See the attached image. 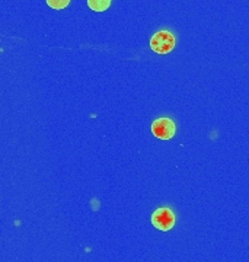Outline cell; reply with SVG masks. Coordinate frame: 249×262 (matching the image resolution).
I'll return each mask as SVG.
<instances>
[{
  "label": "cell",
  "instance_id": "obj_1",
  "mask_svg": "<svg viewBox=\"0 0 249 262\" xmlns=\"http://www.w3.org/2000/svg\"><path fill=\"white\" fill-rule=\"evenodd\" d=\"M175 47V37L169 31H159L150 38V48L157 54H168Z\"/></svg>",
  "mask_w": 249,
  "mask_h": 262
},
{
  "label": "cell",
  "instance_id": "obj_2",
  "mask_svg": "<svg viewBox=\"0 0 249 262\" xmlns=\"http://www.w3.org/2000/svg\"><path fill=\"white\" fill-rule=\"evenodd\" d=\"M152 133L159 140H171L176 133L175 122L168 117L157 118L156 121L152 124Z\"/></svg>",
  "mask_w": 249,
  "mask_h": 262
},
{
  "label": "cell",
  "instance_id": "obj_3",
  "mask_svg": "<svg viewBox=\"0 0 249 262\" xmlns=\"http://www.w3.org/2000/svg\"><path fill=\"white\" fill-rule=\"evenodd\" d=\"M152 225L162 232H168L175 226V214L168 207L157 208L152 215Z\"/></svg>",
  "mask_w": 249,
  "mask_h": 262
},
{
  "label": "cell",
  "instance_id": "obj_4",
  "mask_svg": "<svg viewBox=\"0 0 249 262\" xmlns=\"http://www.w3.org/2000/svg\"><path fill=\"white\" fill-rule=\"evenodd\" d=\"M88 6L93 12H105L111 6V0H88Z\"/></svg>",
  "mask_w": 249,
  "mask_h": 262
},
{
  "label": "cell",
  "instance_id": "obj_5",
  "mask_svg": "<svg viewBox=\"0 0 249 262\" xmlns=\"http://www.w3.org/2000/svg\"><path fill=\"white\" fill-rule=\"evenodd\" d=\"M70 3V0H47V5L55 10H61L67 8V5Z\"/></svg>",
  "mask_w": 249,
  "mask_h": 262
}]
</instances>
